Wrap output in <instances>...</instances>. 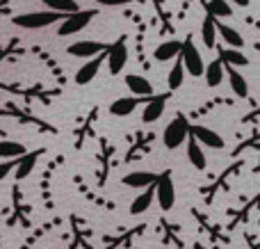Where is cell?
Returning a JSON list of instances; mask_svg holds the SVG:
<instances>
[{"label":"cell","instance_id":"11","mask_svg":"<svg viewBox=\"0 0 260 249\" xmlns=\"http://www.w3.org/2000/svg\"><path fill=\"white\" fill-rule=\"evenodd\" d=\"M201 146H203L201 142L189 133V137H187V158H189V163H192V167L199 169V172H203L206 165H208V158H206V153H203Z\"/></svg>","mask_w":260,"mask_h":249},{"label":"cell","instance_id":"28","mask_svg":"<svg viewBox=\"0 0 260 249\" xmlns=\"http://www.w3.org/2000/svg\"><path fill=\"white\" fill-rule=\"evenodd\" d=\"M231 3L238 5V7H249V3H251V0H231Z\"/></svg>","mask_w":260,"mask_h":249},{"label":"cell","instance_id":"10","mask_svg":"<svg viewBox=\"0 0 260 249\" xmlns=\"http://www.w3.org/2000/svg\"><path fill=\"white\" fill-rule=\"evenodd\" d=\"M189 133H192V135L197 137L203 146H208V149H224V137L217 135L212 128H208V126H192V128H189Z\"/></svg>","mask_w":260,"mask_h":249},{"label":"cell","instance_id":"2","mask_svg":"<svg viewBox=\"0 0 260 249\" xmlns=\"http://www.w3.org/2000/svg\"><path fill=\"white\" fill-rule=\"evenodd\" d=\"M189 121L185 117H176L167 123L165 128V135H162V142H165L167 149H178L185 140L189 137Z\"/></svg>","mask_w":260,"mask_h":249},{"label":"cell","instance_id":"19","mask_svg":"<svg viewBox=\"0 0 260 249\" xmlns=\"http://www.w3.org/2000/svg\"><path fill=\"white\" fill-rule=\"evenodd\" d=\"M226 76H229V82H231L233 94L238 96V99H247L249 96V85H247V78L238 71V67H231L229 71H226Z\"/></svg>","mask_w":260,"mask_h":249},{"label":"cell","instance_id":"3","mask_svg":"<svg viewBox=\"0 0 260 249\" xmlns=\"http://www.w3.org/2000/svg\"><path fill=\"white\" fill-rule=\"evenodd\" d=\"M180 59H183V64H185V69H187V73H189V76L199 78V76H203V73H206V67H208V64H203L201 53H199L197 44H194V41H192V37H187V39L183 41V50H180Z\"/></svg>","mask_w":260,"mask_h":249},{"label":"cell","instance_id":"15","mask_svg":"<svg viewBox=\"0 0 260 249\" xmlns=\"http://www.w3.org/2000/svg\"><path fill=\"white\" fill-rule=\"evenodd\" d=\"M151 96H146V99H139V96H133V99H117L112 105H110V112L114 114V117H128V114L135 112V108H137L142 101H148Z\"/></svg>","mask_w":260,"mask_h":249},{"label":"cell","instance_id":"24","mask_svg":"<svg viewBox=\"0 0 260 249\" xmlns=\"http://www.w3.org/2000/svg\"><path fill=\"white\" fill-rule=\"evenodd\" d=\"M219 57L224 59L226 64H231V67H247V64H249L247 55L240 53V48H231V46H229L226 50H221Z\"/></svg>","mask_w":260,"mask_h":249},{"label":"cell","instance_id":"23","mask_svg":"<svg viewBox=\"0 0 260 249\" xmlns=\"http://www.w3.org/2000/svg\"><path fill=\"white\" fill-rule=\"evenodd\" d=\"M206 12L212 14L215 18H229L231 14H233V7H231L229 0H208Z\"/></svg>","mask_w":260,"mask_h":249},{"label":"cell","instance_id":"26","mask_svg":"<svg viewBox=\"0 0 260 249\" xmlns=\"http://www.w3.org/2000/svg\"><path fill=\"white\" fill-rule=\"evenodd\" d=\"M41 3H44L46 7L55 9V12H64V14H73L80 9V5H78L76 0H41Z\"/></svg>","mask_w":260,"mask_h":249},{"label":"cell","instance_id":"12","mask_svg":"<svg viewBox=\"0 0 260 249\" xmlns=\"http://www.w3.org/2000/svg\"><path fill=\"white\" fill-rule=\"evenodd\" d=\"M157 174L153 172H130L123 176V185L128 188H135V190H146L148 185H153V183H157Z\"/></svg>","mask_w":260,"mask_h":249},{"label":"cell","instance_id":"5","mask_svg":"<svg viewBox=\"0 0 260 249\" xmlns=\"http://www.w3.org/2000/svg\"><path fill=\"white\" fill-rule=\"evenodd\" d=\"M155 192H157V204H160L162 210H171L176 204V188H174V181H171V174L165 172L160 174L155 183Z\"/></svg>","mask_w":260,"mask_h":249},{"label":"cell","instance_id":"13","mask_svg":"<svg viewBox=\"0 0 260 249\" xmlns=\"http://www.w3.org/2000/svg\"><path fill=\"white\" fill-rule=\"evenodd\" d=\"M180 50H183V41L169 39V41L160 44L155 50H153V57H155L157 62H169V59L180 57Z\"/></svg>","mask_w":260,"mask_h":249},{"label":"cell","instance_id":"21","mask_svg":"<svg viewBox=\"0 0 260 249\" xmlns=\"http://www.w3.org/2000/svg\"><path fill=\"white\" fill-rule=\"evenodd\" d=\"M185 73H187V69H185L183 59L178 57V62H176L174 67H171L169 78H167V85H169V89H171V91H176V89H180V87H183V82H185Z\"/></svg>","mask_w":260,"mask_h":249},{"label":"cell","instance_id":"1","mask_svg":"<svg viewBox=\"0 0 260 249\" xmlns=\"http://www.w3.org/2000/svg\"><path fill=\"white\" fill-rule=\"evenodd\" d=\"M62 14L64 12H55V9L18 14V16H14V25L25 27V30H41V27H46V25H53V23H57V21H64Z\"/></svg>","mask_w":260,"mask_h":249},{"label":"cell","instance_id":"7","mask_svg":"<svg viewBox=\"0 0 260 249\" xmlns=\"http://www.w3.org/2000/svg\"><path fill=\"white\" fill-rule=\"evenodd\" d=\"M110 46L101 44V41H91V39H85V41H76V44H71L67 48L69 55H73V57H82V59H91L96 57V55H101L103 50H108Z\"/></svg>","mask_w":260,"mask_h":249},{"label":"cell","instance_id":"22","mask_svg":"<svg viewBox=\"0 0 260 249\" xmlns=\"http://www.w3.org/2000/svg\"><path fill=\"white\" fill-rule=\"evenodd\" d=\"M27 153V149L21 144V142H9V140H3L0 142V158L9 160V158H23Z\"/></svg>","mask_w":260,"mask_h":249},{"label":"cell","instance_id":"27","mask_svg":"<svg viewBox=\"0 0 260 249\" xmlns=\"http://www.w3.org/2000/svg\"><path fill=\"white\" fill-rule=\"evenodd\" d=\"M126 3H133V0H99V5H103V7H121Z\"/></svg>","mask_w":260,"mask_h":249},{"label":"cell","instance_id":"25","mask_svg":"<svg viewBox=\"0 0 260 249\" xmlns=\"http://www.w3.org/2000/svg\"><path fill=\"white\" fill-rule=\"evenodd\" d=\"M44 153V151H35V153H25L21 160H18V172H16V176L18 178H25V176H30V172H32V167L37 165V158Z\"/></svg>","mask_w":260,"mask_h":249},{"label":"cell","instance_id":"8","mask_svg":"<svg viewBox=\"0 0 260 249\" xmlns=\"http://www.w3.org/2000/svg\"><path fill=\"white\" fill-rule=\"evenodd\" d=\"M105 57H108V50H103L101 55H96V57H91V62H85L80 69H78V73H76V82L78 85H89L91 80L96 78V73H99V69H101V64L105 62Z\"/></svg>","mask_w":260,"mask_h":249},{"label":"cell","instance_id":"4","mask_svg":"<svg viewBox=\"0 0 260 249\" xmlns=\"http://www.w3.org/2000/svg\"><path fill=\"white\" fill-rule=\"evenodd\" d=\"M96 9H87V12H82V9H78V12L69 14L67 18L62 21V25L57 27V35L59 37H69V35H76V32L85 30L87 25H89V21L96 16Z\"/></svg>","mask_w":260,"mask_h":249},{"label":"cell","instance_id":"6","mask_svg":"<svg viewBox=\"0 0 260 249\" xmlns=\"http://www.w3.org/2000/svg\"><path fill=\"white\" fill-rule=\"evenodd\" d=\"M128 62V48H126V39H119L117 44H112L108 48V64H110V73L112 76H119V73L123 71V67H126Z\"/></svg>","mask_w":260,"mask_h":249},{"label":"cell","instance_id":"14","mask_svg":"<svg viewBox=\"0 0 260 249\" xmlns=\"http://www.w3.org/2000/svg\"><path fill=\"white\" fill-rule=\"evenodd\" d=\"M153 197H157L155 183H153V185H148L146 190L139 192V195L135 197V201L130 204V215H142V213H146V210L151 208V204H153Z\"/></svg>","mask_w":260,"mask_h":249},{"label":"cell","instance_id":"20","mask_svg":"<svg viewBox=\"0 0 260 249\" xmlns=\"http://www.w3.org/2000/svg\"><path fill=\"white\" fill-rule=\"evenodd\" d=\"M217 27H219V37L224 39V44H229L231 48H242V46H244V37L240 35L235 27L219 23V18H217Z\"/></svg>","mask_w":260,"mask_h":249},{"label":"cell","instance_id":"17","mask_svg":"<svg viewBox=\"0 0 260 249\" xmlns=\"http://www.w3.org/2000/svg\"><path fill=\"white\" fill-rule=\"evenodd\" d=\"M224 76H226V69H224V59L221 57L212 59V62L206 67V73H203L208 87H219L221 80H224Z\"/></svg>","mask_w":260,"mask_h":249},{"label":"cell","instance_id":"18","mask_svg":"<svg viewBox=\"0 0 260 249\" xmlns=\"http://www.w3.org/2000/svg\"><path fill=\"white\" fill-rule=\"evenodd\" d=\"M217 35H219V27H217V18L212 14H208L201 23V41L208 48H215L217 44Z\"/></svg>","mask_w":260,"mask_h":249},{"label":"cell","instance_id":"16","mask_svg":"<svg viewBox=\"0 0 260 249\" xmlns=\"http://www.w3.org/2000/svg\"><path fill=\"white\" fill-rule=\"evenodd\" d=\"M126 87L133 91V96H153V87L139 73H128L126 76Z\"/></svg>","mask_w":260,"mask_h":249},{"label":"cell","instance_id":"9","mask_svg":"<svg viewBox=\"0 0 260 249\" xmlns=\"http://www.w3.org/2000/svg\"><path fill=\"white\" fill-rule=\"evenodd\" d=\"M167 99L169 94H160V96H151L144 105V112H142V121L144 123H153L165 114V108H167Z\"/></svg>","mask_w":260,"mask_h":249}]
</instances>
